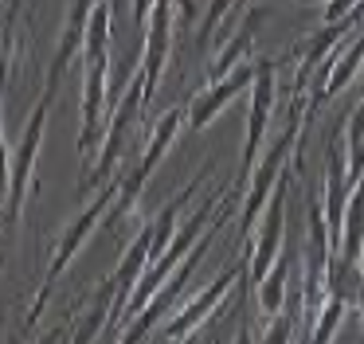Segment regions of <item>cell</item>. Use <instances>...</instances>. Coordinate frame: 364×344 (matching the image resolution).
<instances>
[{
	"instance_id": "cell-11",
	"label": "cell",
	"mask_w": 364,
	"mask_h": 344,
	"mask_svg": "<svg viewBox=\"0 0 364 344\" xmlns=\"http://www.w3.org/2000/svg\"><path fill=\"white\" fill-rule=\"evenodd\" d=\"M290 270H294V254H290V250H282V254L274 258V266L267 270V278L255 286V297H259V313H262V317L282 313L286 286H290Z\"/></svg>"
},
{
	"instance_id": "cell-13",
	"label": "cell",
	"mask_w": 364,
	"mask_h": 344,
	"mask_svg": "<svg viewBox=\"0 0 364 344\" xmlns=\"http://www.w3.org/2000/svg\"><path fill=\"white\" fill-rule=\"evenodd\" d=\"M345 161H348V180L356 188L364 180V98L356 102V109L345 122Z\"/></svg>"
},
{
	"instance_id": "cell-10",
	"label": "cell",
	"mask_w": 364,
	"mask_h": 344,
	"mask_svg": "<svg viewBox=\"0 0 364 344\" xmlns=\"http://www.w3.org/2000/svg\"><path fill=\"white\" fill-rule=\"evenodd\" d=\"M262 16H267V8H251V12H247L243 28H239L235 36H231L228 43L220 47V55H215V63H212V78L228 75L231 67H239V63H247V59H251V47H255V39H259Z\"/></svg>"
},
{
	"instance_id": "cell-14",
	"label": "cell",
	"mask_w": 364,
	"mask_h": 344,
	"mask_svg": "<svg viewBox=\"0 0 364 344\" xmlns=\"http://www.w3.org/2000/svg\"><path fill=\"white\" fill-rule=\"evenodd\" d=\"M243 8V0H208V8L200 12V47H208V39H215V28L231 16V8Z\"/></svg>"
},
{
	"instance_id": "cell-8",
	"label": "cell",
	"mask_w": 364,
	"mask_h": 344,
	"mask_svg": "<svg viewBox=\"0 0 364 344\" xmlns=\"http://www.w3.org/2000/svg\"><path fill=\"white\" fill-rule=\"evenodd\" d=\"M243 274H247V262H231L228 270H223L220 278H212V286L200 289V294L192 297V301L184 305V309L176 313V317L168 321V325H161V328H157V336H161V340H188V336H196V328L204 325L208 317H215V313H220L223 297L231 294L235 278H243Z\"/></svg>"
},
{
	"instance_id": "cell-1",
	"label": "cell",
	"mask_w": 364,
	"mask_h": 344,
	"mask_svg": "<svg viewBox=\"0 0 364 344\" xmlns=\"http://www.w3.org/2000/svg\"><path fill=\"white\" fill-rule=\"evenodd\" d=\"M239 192H243V188H228V195H223L220 211H215V223L208 227V235H204V239H200L196 247L188 250V254H184V262H181V266H176V270H173V274H168V278H165V286H161L157 294L149 297V301H145V313H137V317L129 321L126 328H122V333H118V340L134 344V340H141V336L157 333V321L165 317V313H168V309H173V305H176V297H181L184 289H188V281H192V274H196L200 258H204L208 250H212L215 235H220L223 227H228V219L235 215V203H239Z\"/></svg>"
},
{
	"instance_id": "cell-3",
	"label": "cell",
	"mask_w": 364,
	"mask_h": 344,
	"mask_svg": "<svg viewBox=\"0 0 364 344\" xmlns=\"http://www.w3.org/2000/svg\"><path fill=\"white\" fill-rule=\"evenodd\" d=\"M181 125H188V109H181V106H168L165 114L157 117V125H153V133H149V145H145V156L137 161V168L118 184V195H114V203H110V211H106L102 223L118 227L122 219H126L129 211L137 208V200H141L145 184L153 180L157 164L165 161V153L173 149V141H176V133H181Z\"/></svg>"
},
{
	"instance_id": "cell-5",
	"label": "cell",
	"mask_w": 364,
	"mask_h": 344,
	"mask_svg": "<svg viewBox=\"0 0 364 344\" xmlns=\"http://www.w3.org/2000/svg\"><path fill=\"white\" fill-rule=\"evenodd\" d=\"M51 102H55V90L43 86L40 102L32 106V114H28V122H24L20 145L12 149V184H9V203H4V227L20 223V211H24L28 188H32V176H36V156H40V145H43V125H48Z\"/></svg>"
},
{
	"instance_id": "cell-9",
	"label": "cell",
	"mask_w": 364,
	"mask_h": 344,
	"mask_svg": "<svg viewBox=\"0 0 364 344\" xmlns=\"http://www.w3.org/2000/svg\"><path fill=\"white\" fill-rule=\"evenodd\" d=\"M255 70H259V59H247V63H239V67H231L228 75L212 78V86L200 90L196 98L188 102V129H208V125L231 106V98H235L239 90H251Z\"/></svg>"
},
{
	"instance_id": "cell-6",
	"label": "cell",
	"mask_w": 364,
	"mask_h": 344,
	"mask_svg": "<svg viewBox=\"0 0 364 344\" xmlns=\"http://www.w3.org/2000/svg\"><path fill=\"white\" fill-rule=\"evenodd\" d=\"M290 164L282 168V180L274 184V192H270V203L267 211H262L259 227H255V235L247 239V289H255L262 278H267V270L274 266V258L286 250V195H290Z\"/></svg>"
},
{
	"instance_id": "cell-2",
	"label": "cell",
	"mask_w": 364,
	"mask_h": 344,
	"mask_svg": "<svg viewBox=\"0 0 364 344\" xmlns=\"http://www.w3.org/2000/svg\"><path fill=\"white\" fill-rule=\"evenodd\" d=\"M118 184L122 180H106L102 188H95V200L87 203V208L79 211V215L67 223V231L59 235V242H55V254H51V266H48V274H43V281H40V289H36V301H32V313H28V325H36V321L43 317V305H48V297H51V286H55L59 278L67 274V266L79 258V250H82V242L95 235V227L106 219V211H110V203H114V195H118Z\"/></svg>"
},
{
	"instance_id": "cell-7",
	"label": "cell",
	"mask_w": 364,
	"mask_h": 344,
	"mask_svg": "<svg viewBox=\"0 0 364 344\" xmlns=\"http://www.w3.org/2000/svg\"><path fill=\"white\" fill-rule=\"evenodd\" d=\"M278 63H282V59H259V70H255L251 114H247V133H243V161H239L243 180L251 176L255 161H259L262 145H267L270 114H274V98H278Z\"/></svg>"
},
{
	"instance_id": "cell-15",
	"label": "cell",
	"mask_w": 364,
	"mask_h": 344,
	"mask_svg": "<svg viewBox=\"0 0 364 344\" xmlns=\"http://www.w3.org/2000/svg\"><path fill=\"white\" fill-rule=\"evenodd\" d=\"M356 309H360V321H364V250H360V289H356Z\"/></svg>"
},
{
	"instance_id": "cell-4",
	"label": "cell",
	"mask_w": 364,
	"mask_h": 344,
	"mask_svg": "<svg viewBox=\"0 0 364 344\" xmlns=\"http://www.w3.org/2000/svg\"><path fill=\"white\" fill-rule=\"evenodd\" d=\"M145 106H149V94H145V70H141V63H137V70L129 75L126 90L118 94V102H114L110 114H106L102 145H98V156H95V164H90L87 180H82L87 188H102L106 180L114 176V164H118V153H122V145H126V133L134 129V122L141 117Z\"/></svg>"
},
{
	"instance_id": "cell-12",
	"label": "cell",
	"mask_w": 364,
	"mask_h": 344,
	"mask_svg": "<svg viewBox=\"0 0 364 344\" xmlns=\"http://www.w3.org/2000/svg\"><path fill=\"white\" fill-rule=\"evenodd\" d=\"M360 250H364V180L353 188L348 195V208H345V227H341V258L348 262H360Z\"/></svg>"
}]
</instances>
